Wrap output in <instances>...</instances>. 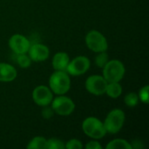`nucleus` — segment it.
<instances>
[{
  "label": "nucleus",
  "mask_w": 149,
  "mask_h": 149,
  "mask_svg": "<svg viewBox=\"0 0 149 149\" xmlns=\"http://www.w3.org/2000/svg\"><path fill=\"white\" fill-rule=\"evenodd\" d=\"M51 104L54 113L59 116H69L75 110V103L65 94L58 95V97L52 100Z\"/></svg>",
  "instance_id": "nucleus-6"
},
{
  "label": "nucleus",
  "mask_w": 149,
  "mask_h": 149,
  "mask_svg": "<svg viewBox=\"0 0 149 149\" xmlns=\"http://www.w3.org/2000/svg\"><path fill=\"white\" fill-rule=\"evenodd\" d=\"M84 148L86 149H102V146L97 140H94L86 143Z\"/></svg>",
  "instance_id": "nucleus-24"
},
{
  "label": "nucleus",
  "mask_w": 149,
  "mask_h": 149,
  "mask_svg": "<svg viewBox=\"0 0 149 149\" xmlns=\"http://www.w3.org/2000/svg\"><path fill=\"white\" fill-rule=\"evenodd\" d=\"M65 143L56 138L47 140V149H64Z\"/></svg>",
  "instance_id": "nucleus-20"
},
{
  "label": "nucleus",
  "mask_w": 149,
  "mask_h": 149,
  "mask_svg": "<svg viewBox=\"0 0 149 149\" xmlns=\"http://www.w3.org/2000/svg\"><path fill=\"white\" fill-rule=\"evenodd\" d=\"M32 100L34 103L39 107L50 106L53 100V93L49 86L40 85L32 91Z\"/></svg>",
  "instance_id": "nucleus-9"
},
{
  "label": "nucleus",
  "mask_w": 149,
  "mask_h": 149,
  "mask_svg": "<svg viewBox=\"0 0 149 149\" xmlns=\"http://www.w3.org/2000/svg\"><path fill=\"white\" fill-rule=\"evenodd\" d=\"M26 148L29 149H47V139L42 136L34 137L29 141Z\"/></svg>",
  "instance_id": "nucleus-15"
},
{
  "label": "nucleus",
  "mask_w": 149,
  "mask_h": 149,
  "mask_svg": "<svg viewBox=\"0 0 149 149\" xmlns=\"http://www.w3.org/2000/svg\"><path fill=\"white\" fill-rule=\"evenodd\" d=\"M17 76V69L8 64L0 63V82H11Z\"/></svg>",
  "instance_id": "nucleus-12"
},
{
  "label": "nucleus",
  "mask_w": 149,
  "mask_h": 149,
  "mask_svg": "<svg viewBox=\"0 0 149 149\" xmlns=\"http://www.w3.org/2000/svg\"><path fill=\"white\" fill-rule=\"evenodd\" d=\"M27 53H28L30 58L31 59V61L43 62L49 58L50 50H49L48 46H46L45 45H43L40 43H36V44L31 45Z\"/></svg>",
  "instance_id": "nucleus-11"
},
{
  "label": "nucleus",
  "mask_w": 149,
  "mask_h": 149,
  "mask_svg": "<svg viewBox=\"0 0 149 149\" xmlns=\"http://www.w3.org/2000/svg\"><path fill=\"white\" fill-rule=\"evenodd\" d=\"M65 148L66 149H82L84 148V146L79 140L71 139L65 144Z\"/></svg>",
  "instance_id": "nucleus-22"
},
{
  "label": "nucleus",
  "mask_w": 149,
  "mask_h": 149,
  "mask_svg": "<svg viewBox=\"0 0 149 149\" xmlns=\"http://www.w3.org/2000/svg\"><path fill=\"white\" fill-rule=\"evenodd\" d=\"M107 81L100 75H91L89 76L85 83L86 91L95 96H101L105 94Z\"/></svg>",
  "instance_id": "nucleus-8"
},
{
  "label": "nucleus",
  "mask_w": 149,
  "mask_h": 149,
  "mask_svg": "<svg viewBox=\"0 0 149 149\" xmlns=\"http://www.w3.org/2000/svg\"><path fill=\"white\" fill-rule=\"evenodd\" d=\"M122 91L123 89L120 82H111L107 83L105 94H107L108 97L112 99H117L121 95Z\"/></svg>",
  "instance_id": "nucleus-14"
},
{
  "label": "nucleus",
  "mask_w": 149,
  "mask_h": 149,
  "mask_svg": "<svg viewBox=\"0 0 149 149\" xmlns=\"http://www.w3.org/2000/svg\"><path fill=\"white\" fill-rule=\"evenodd\" d=\"M30 46V40L22 34H14L9 39V47L17 55L27 53Z\"/></svg>",
  "instance_id": "nucleus-10"
},
{
  "label": "nucleus",
  "mask_w": 149,
  "mask_h": 149,
  "mask_svg": "<svg viewBox=\"0 0 149 149\" xmlns=\"http://www.w3.org/2000/svg\"><path fill=\"white\" fill-rule=\"evenodd\" d=\"M103 69V77L107 81V83L111 82H120L123 79L126 68L124 64L118 59L108 60V62L105 65Z\"/></svg>",
  "instance_id": "nucleus-2"
},
{
  "label": "nucleus",
  "mask_w": 149,
  "mask_h": 149,
  "mask_svg": "<svg viewBox=\"0 0 149 149\" xmlns=\"http://www.w3.org/2000/svg\"><path fill=\"white\" fill-rule=\"evenodd\" d=\"M17 62L18 64V65L21 68H28L30 67L31 64V59L30 58L29 55H27V53H24V54H17Z\"/></svg>",
  "instance_id": "nucleus-18"
},
{
  "label": "nucleus",
  "mask_w": 149,
  "mask_h": 149,
  "mask_svg": "<svg viewBox=\"0 0 149 149\" xmlns=\"http://www.w3.org/2000/svg\"><path fill=\"white\" fill-rule=\"evenodd\" d=\"M107 149H133L132 145L124 139H114L107 146Z\"/></svg>",
  "instance_id": "nucleus-16"
},
{
  "label": "nucleus",
  "mask_w": 149,
  "mask_h": 149,
  "mask_svg": "<svg viewBox=\"0 0 149 149\" xmlns=\"http://www.w3.org/2000/svg\"><path fill=\"white\" fill-rule=\"evenodd\" d=\"M140 100L138 97V94L135 93H127L125 98H124V102L126 104V106L129 107H134L135 106L138 105Z\"/></svg>",
  "instance_id": "nucleus-17"
},
{
  "label": "nucleus",
  "mask_w": 149,
  "mask_h": 149,
  "mask_svg": "<svg viewBox=\"0 0 149 149\" xmlns=\"http://www.w3.org/2000/svg\"><path fill=\"white\" fill-rule=\"evenodd\" d=\"M125 120H126V115L124 111L116 108V109H113L108 113L105 120L103 121V124L107 130V133L114 134H118L122 129Z\"/></svg>",
  "instance_id": "nucleus-3"
},
{
  "label": "nucleus",
  "mask_w": 149,
  "mask_h": 149,
  "mask_svg": "<svg viewBox=\"0 0 149 149\" xmlns=\"http://www.w3.org/2000/svg\"><path fill=\"white\" fill-rule=\"evenodd\" d=\"M82 130L86 135L93 139L100 140L105 137L107 130L103 122L96 117H88L82 122Z\"/></svg>",
  "instance_id": "nucleus-4"
},
{
  "label": "nucleus",
  "mask_w": 149,
  "mask_h": 149,
  "mask_svg": "<svg viewBox=\"0 0 149 149\" xmlns=\"http://www.w3.org/2000/svg\"><path fill=\"white\" fill-rule=\"evenodd\" d=\"M91 66L90 59L86 56H78L75 57L72 60H70L66 72L71 76H80L85 74Z\"/></svg>",
  "instance_id": "nucleus-7"
},
{
  "label": "nucleus",
  "mask_w": 149,
  "mask_h": 149,
  "mask_svg": "<svg viewBox=\"0 0 149 149\" xmlns=\"http://www.w3.org/2000/svg\"><path fill=\"white\" fill-rule=\"evenodd\" d=\"M49 87L56 95L65 94L71 88L70 75L65 71H55L49 79Z\"/></svg>",
  "instance_id": "nucleus-1"
},
{
  "label": "nucleus",
  "mask_w": 149,
  "mask_h": 149,
  "mask_svg": "<svg viewBox=\"0 0 149 149\" xmlns=\"http://www.w3.org/2000/svg\"><path fill=\"white\" fill-rule=\"evenodd\" d=\"M108 60H109V56L107 53V52H98V55L95 58V64L98 67L103 68L105 65L108 62Z\"/></svg>",
  "instance_id": "nucleus-19"
},
{
  "label": "nucleus",
  "mask_w": 149,
  "mask_h": 149,
  "mask_svg": "<svg viewBox=\"0 0 149 149\" xmlns=\"http://www.w3.org/2000/svg\"><path fill=\"white\" fill-rule=\"evenodd\" d=\"M148 91H149V86L146 85L143 87H141L140 89V92L138 93V97L139 100L144 103V104H148L149 103V96H148Z\"/></svg>",
  "instance_id": "nucleus-21"
},
{
  "label": "nucleus",
  "mask_w": 149,
  "mask_h": 149,
  "mask_svg": "<svg viewBox=\"0 0 149 149\" xmlns=\"http://www.w3.org/2000/svg\"><path fill=\"white\" fill-rule=\"evenodd\" d=\"M70 62V57L66 52H58L54 54L52 58V67L55 71H65L66 72L67 65Z\"/></svg>",
  "instance_id": "nucleus-13"
},
{
  "label": "nucleus",
  "mask_w": 149,
  "mask_h": 149,
  "mask_svg": "<svg viewBox=\"0 0 149 149\" xmlns=\"http://www.w3.org/2000/svg\"><path fill=\"white\" fill-rule=\"evenodd\" d=\"M53 115H54V112H53L52 107H49V106L43 107V109H42V116L45 119H50Z\"/></svg>",
  "instance_id": "nucleus-23"
},
{
  "label": "nucleus",
  "mask_w": 149,
  "mask_h": 149,
  "mask_svg": "<svg viewBox=\"0 0 149 149\" xmlns=\"http://www.w3.org/2000/svg\"><path fill=\"white\" fill-rule=\"evenodd\" d=\"M86 45L91 51L98 53L107 52L108 49V43L105 36L99 31L92 30L86 35Z\"/></svg>",
  "instance_id": "nucleus-5"
}]
</instances>
